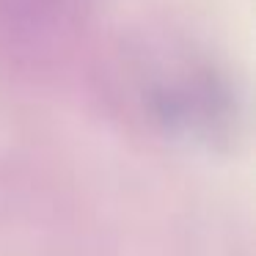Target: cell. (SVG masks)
<instances>
[{
  "label": "cell",
  "mask_w": 256,
  "mask_h": 256,
  "mask_svg": "<svg viewBox=\"0 0 256 256\" xmlns=\"http://www.w3.org/2000/svg\"><path fill=\"white\" fill-rule=\"evenodd\" d=\"M149 108L166 132L212 146L228 138L237 118L232 83L210 64L179 61L149 88Z\"/></svg>",
  "instance_id": "obj_1"
}]
</instances>
